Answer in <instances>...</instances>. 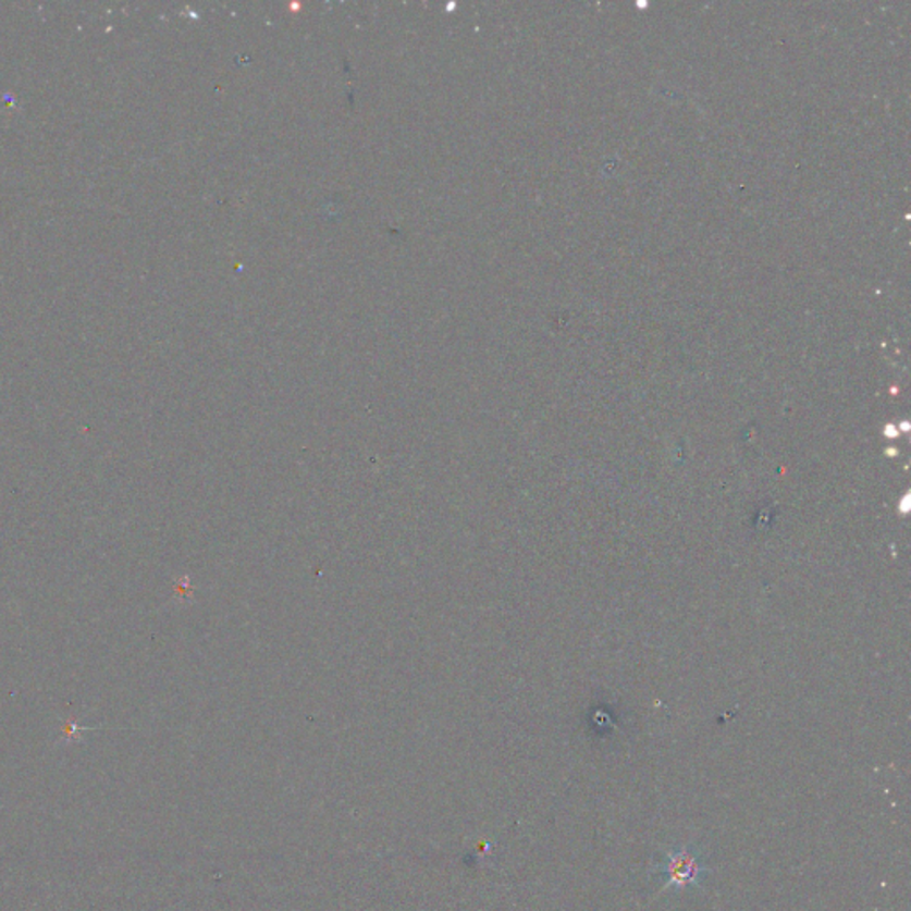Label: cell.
<instances>
[{
	"label": "cell",
	"instance_id": "cell-1",
	"mask_svg": "<svg viewBox=\"0 0 911 911\" xmlns=\"http://www.w3.org/2000/svg\"><path fill=\"white\" fill-rule=\"evenodd\" d=\"M707 873L709 869L703 863L702 854L698 853L692 846H678L672 849L655 865V874L663 877L664 888H677V890L697 887Z\"/></svg>",
	"mask_w": 911,
	"mask_h": 911
}]
</instances>
